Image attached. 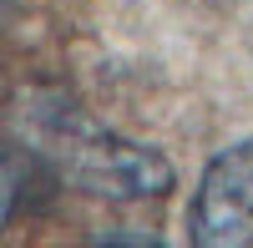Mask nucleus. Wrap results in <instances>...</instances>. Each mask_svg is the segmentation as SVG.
I'll use <instances>...</instances> for the list:
<instances>
[{
  "mask_svg": "<svg viewBox=\"0 0 253 248\" xmlns=\"http://www.w3.org/2000/svg\"><path fill=\"white\" fill-rule=\"evenodd\" d=\"M20 127L31 142L26 152L41 157L61 182L81 188L86 198L147 203V198H167L177 182L172 162L157 147L117 137L66 96H36V107H26V117H20Z\"/></svg>",
  "mask_w": 253,
  "mask_h": 248,
  "instance_id": "f257e3e1",
  "label": "nucleus"
},
{
  "mask_svg": "<svg viewBox=\"0 0 253 248\" xmlns=\"http://www.w3.org/2000/svg\"><path fill=\"white\" fill-rule=\"evenodd\" d=\"M187 238L198 248H238L253 243V137H238L203 167Z\"/></svg>",
  "mask_w": 253,
  "mask_h": 248,
  "instance_id": "f03ea898",
  "label": "nucleus"
},
{
  "mask_svg": "<svg viewBox=\"0 0 253 248\" xmlns=\"http://www.w3.org/2000/svg\"><path fill=\"white\" fill-rule=\"evenodd\" d=\"M26 182H31V152L20 157L15 147H0V233L10 228V218L26 203Z\"/></svg>",
  "mask_w": 253,
  "mask_h": 248,
  "instance_id": "7ed1b4c3",
  "label": "nucleus"
}]
</instances>
